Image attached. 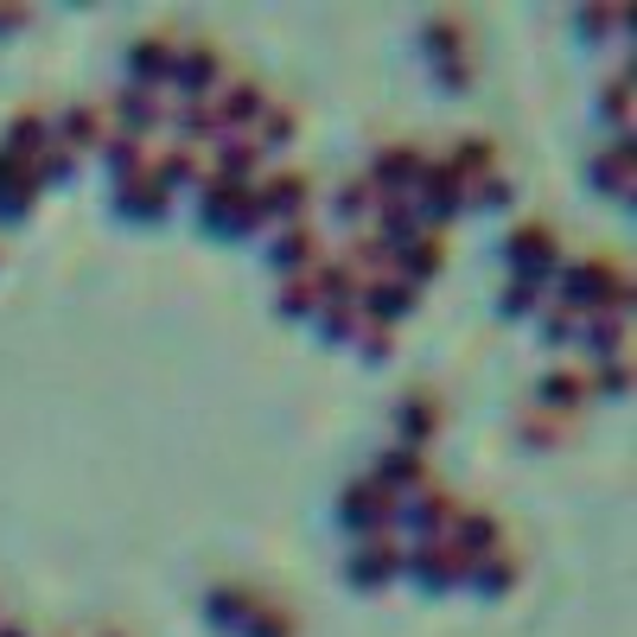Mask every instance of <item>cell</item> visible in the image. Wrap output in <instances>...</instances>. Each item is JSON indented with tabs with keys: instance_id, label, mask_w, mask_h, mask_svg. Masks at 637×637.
Wrapping results in <instances>:
<instances>
[{
	"instance_id": "6da1fadb",
	"label": "cell",
	"mask_w": 637,
	"mask_h": 637,
	"mask_svg": "<svg viewBox=\"0 0 637 637\" xmlns=\"http://www.w3.org/2000/svg\"><path fill=\"white\" fill-rule=\"evenodd\" d=\"M345 516H351V523H363V530H382V523L395 516V491H389L382 479L351 484V491H345Z\"/></svg>"
},
{
	"instance_id": "7a4b0ae2",
	"label": "cell",
	"mask_w": 637,
	"mask_h": 637,
	"mask_svg": "<svg viewBox=\"0 0 637 637\" xmlns=\"http://www.w3.org/2000/svg\"><path fill=\"white\" fill-rule=\"evenodd\" d=\"M408 561H414L428 581H453V574H472V555H465L459 542H421V548H414Z\"/></svg>"
},
{
	"instance_id": "3957f363",
	"label": "cell",
	"mask_w": 637,
	"mask_h": 637,
	"mask_svg": "<svg viewBox=\"0 0 637 637\" xmlns=\"http://www.w3.org/2000/svg\"><path fill=\"white\" fill-rule=\"evenodd\" d=\"M210 109H217V127H249V122H261L268 96H261L255 83H229L224 102H210Z\"/></svg>"
},
{
	"instance_id": "277c9868",
	"label": "cell",
	"mask_w": 637,
	"mask_h": 637,
	"mask_svg": "<svg viewBox=\"0 0 637 637\" xmlns=\"http://www.w3.org/2000/svg\"><path fill=\"white\" fill-rule=\"evenodd\" d=\"M377 192L382 198H395V185L402 178H421V147H382V160H377Z\"/></svg>"
},
{
	"instance_id": "5b68a950",
	"label": "cell",
	"mask_w": 637,
	"mask_h": 637,
	"mask_svg": "<svg viewBox=\"0 0 637 637\" xmlns=\"http://www.w3.org/2000/svg\"><path fill=\"white\" fill-rule=\"evenodd\" d=\"M173 64L185 71V83H192V90H204V83H217V76H224V51H217V45H185Z\"/></svg>"
},
{
	"instance_id": "8992f818",
	"label": "cell",
	"mask_w": 637,
	"mask_h": 637,
	"mask_svg": "<svg viewBox=\"0 0 637 637\" xmlns=\"http://www.w3.org/2000/svg\"><path fill=\"white\" fill-rule=\"evenodd\" d=\"M306 198H312V178H306V173H275V178H268V192H261V204L294 210V217L306 210Z\"/></svg>"
},
{
	"instance_id": "52a82bcc",
	"label": "cell",
	"mask_w": 637,
	"mask_h": 637,
	"mask_svg": "<svg viewBox=\"0 0 637 637\" xmlns=\"http://www.w3.org/2000/svg\"><path fill=\"white\" fill-rule=\"evenodd\" d=\"M395 561H408V555L389 542V535H377V542H363V548H357L351 567L363 574V581H382V574H395Z\"/></svg>"
},
{
	"instance_id": "ba28073f",
	"label": "cell",
	"mask_w": 637,
	"mask_h": 637,
	"mask_svg": "<svg viewBox=\"0 0 637 637\" xmlns=\"http://www.w3.org/2000/svg\"><path fill=\"white\" fill-rule=\"evenodd\" d=\"M408 306H414V280L389 275V280L370 287V312H377V319H395V312H408Z\"/></svg>"
},
{
	"instance_id": "9c48e42d",
	"label": "cell",
	"mask_w": 637,
	"mask_h": 637,
	"mask_svg": "<svg viewBox=\"0 0 637 637\" xmlns=\"http://www.w3.org/2000/svg\"><path fill=\"white\" fill-rule=\"evenodd\" d=\"M275 255L287 261V268H312V261H319V229H312V224H294L287 236H280Z\"/></svg>"
},
{
	"instance_id": "30bf717a",
	"label": "cell",
	"mask_w": 637,
	"mask_h": 637,
	"mask_svg": "<svg viewBox=\"0 0 637 637\" xmlns=\"http://www.w3.org/2000/svg\"><path fill=\"white\" fill-rule=\"evenodd\" d=\"M421 185H428L433 210H459V198H465V185H459L453 166H421Z\"/></svg>"
},
{
	"instance_id": "8fae6325",
	"label": "cell",
	"mask_w": 637,
	"mask_h": 637,
	"mask_svg": "<svg viewBox=\"0 0 637 637\" xmlns=\"http://www.w3.org/2000/svg\"><path fill=\"white\" fill-rule=\"evenodd\" d=\"M382 479L389 484H421L428 479V459L414 453V446H389V453H382Z\"/></svg>"
},
{
	"instance_id": "7c38bea8",
	"label": "cell",
	"mask_w": 637,
	"mask_h": 637,
	"mask_svg": "<svg viewBox=\"0 0 637 637\" xmlns=\"http://www.w3.org/2000/svg\"><path fill=\"white\" fill-rule=\"evenodd\" d=\"M491 535H497V523H491V510H459V516H453V542L465 548V555H472V548H484Z\"/></svg>"
},
{
	"instance_id": "4fadbf2b",
	"label": "cell",
	"mask_w": 637,
	"mask_h": 637,
	"mask_svg": "<svg viewBox=\"0 0 637 637\" xmlns=\"http://www.w3.org/2000/svg\"><path fill=\"white\" fill-rule=\"evenodd\" d=\"M255 166H261V141H229V147H224V160H217L210 173L236 185V178H243V173H255Z\"/></svg>"
},
{
	"instance_id": "5bb4252c",
	"label": "cell",
	"mask_w": 637,
	"mask_h": 637,
	"mask_svg": "<svg viewBox=\"0 0 637 637\" xmlns=\"http://www.w3.org/2000/svg\"><path fill=\"white\" fill-rule=\"evenodd\" d=\"M433 268H440V236H433V229L428 236H408L402 243V280L408 275H433Z\"/></svg>"
},
{
	"instance_id": "9a60e30c",
	"label": "cell",
	"mask_w": 637,
	"mask_h": 637,
	"mask_svg": "<svg viewBox=\"0 0 637 637\" xmlns=\"http://www.w3.org/2000/svg\"><path fill=\"white\" fill-rule=\"evenodd\" d=\"M115 109H122L134 127H147V122H160V115H166V102L153 96V90H141V83H134V90H122V96H115Z\"/></svg>"
},
{
	"instance_id": "2e32d148",
	"label": "cell",
	"mask_w": 637,
	"mask_h": 637,
	"mask_svg": "<svg viewBox=\"0 0 637 637\" xmlns=\"http://www.w3.org/2000/svg\"><path fill=\"white\" fill-rule=\"evenodd\" d=\"M127 204H134V210H160V204H166V185H160V173H153V166L127 173Z\"/></svg>"
},
{
	"instance_id": "e0dca14e",
	"label": "cell",
	"mask_w": 637,
	"mask_h": 637,
	"mask_svg": "<svg viewBox=\"0 0 637 637\" xmlns=\"http://www.w3.org/2000/svg\"><path fill=\"white\" fill-rule=\"evenodd\" d=\"M64 134H71V141H109V109H71V115H64Z\"/></svg>"
},
{
	"instance_id": "ac0fdd59",
	"label": "cell",
	"mask_w": 637,
	"mask_h": 637,
	"mask_svg": "<svg viewBox=\"0 0 637 637\" xmlns=\"http://www.w3.org/2000/svg\"><path fill=\"white\" fill-rule=\"evenodd\" d=\"M370 198H382L370 173H363V178H345V192H338V210H345V217H363V210H370Z\"/></svg>"
},
{
	"instance_id": "d6986e66",
	"label": "cell",
	"mask_w": 637,
	"mask_h": 637,
	"mask_svg": "<svg viewBox=\"0 0 637 637\" xmlns=\"http://www.w3.org/2000/svg\"><path fill=\"white\" fill-rule=\"evenodd\" d=\"M593 345H599V351L625 345V306H599V319H593Z\"/></svg>"
},
{
	"instance_id": "ffe728a7",
	"label": "cell",
	"mask_w": 637,
	"mask_h": 637,
	"mask_svg": "<svg viewBox=\"0 0 637 637\" xmlns=\"http://www.w3.org/2000/svg\"><path fill=\"white\" fill-rule=\"evenodd\" d=\"M134 64L153 76H166L173 71V39H141V45H134Z\"/></svg>"
},
{
	"instance_id": "44dd1931",
	"label": "cell",
	"mask_w": 637,
	"mask_h": 637,
	"mask_svg": "<svg viewBox=\"0 0 637 637\" xmlns=\"http://www.w3.org/2000/svg\"><path fill=\"white\" fill-rule=\"evenodd\" d=\"M548 249H555V243H548V229H542V224H530V229H516V236H510V255H523V261H548Z\"/></svg>"
},
{
	"instance_id": "7402d4cb",
	"label": "cell",
	"mask_w": 637,
	"mask_h": 637,
	"mask_svg": "<svg viewBox=\"0 0 637 637\" xmlns=\"http://www.w3.org/2000/svg\"><path fill=\"white\" fill-rule=\"evenodd\" d=\"M453 516H459V510H453V497H440V491H433L428 504L414 510V523H421V530H428V535H440V530H453Z\"/></svg>"
},
{
	"instance_id": "603a6c76",
	"label": "cell",
	"mask_w": 637,
	"mask_h": 637,
	"mask_svg": "<svg viewBox=\"0 0 637 637\" xmlns=\"http://www.w3.org/2000/svg\"><path fill=\"white\" fill-rule=\"evenodd\" d=\"M178 127H185V134H217V109H210V96L185 102V109H178Z\"/></svg>"
},
{
	"instance_id": "cb8c5ba5",
	"label": "cell",
	"mask_w": 637,
	"mask_h": 637,
	"mask_svg": "<svg viewBox=\"0 0 637 637\" xmlns=\"http://www.w3.org/2000/svg\"><path fill=\"white\" fill-rule=\"evenodd\" d=\"M484 166H491V141H484V134H472V141L453 147V173H484Z\"/></svg>"
},
{
	"instance_id": "d4e9b609",
	"label": "cell",
	"mask_w": 637,
	"mask_h": 637,
	"mask_svg": "<svg viewBox=\"0 0 637 637\" xmlns=\"http://www.w3.org/2000/svg\"><path fill=\"white\" fill-rule=\"evenodd\" d=\"M13 147H45V115L39 109H25V115H13Z\"/></svg>"
},
{
	"instance_id": "484cf974",
	"label": "cell",
	"mask_w": 637,
	"mask_h": 637,
	"mask_svg": "<svg viewBox=\"0 0 637 637\" xmlns=\"http://www.w3.org/2000/svg\"><path fill=\"white\" fill-rule=\"evenodd\" d=\"M542 395H548V402H581V395H586V377H574V370H555V377L542 382Z\"/></svg>"
},
{
	"instance_id": "4316f807",
	"label": "cell",
	"mask_w": 637,
	"mask_h": 637,
	"mask_svg": "<svg viewBox=\"0 0 637 637\" xmlns=\"http://www.w3.org/2000/svg\"><path fill=\"white\" fill-rule=\"evenodd\" d=\"M249 631H255V637H294V618H287L280 606H261V612H255Z\"/></svg>"
},
{
	"instance_id": "83f0119b",
	"label": "cell",
	"mask_w": 637,
	"mask_h": 637,
	"mask_svg": "<svg viewBox=\"0 0 637 637\" xmlns=\"http://www.w3.org/2000/svg\"><path fill=\"white\" fill-rule=\"evenodd\" d=\"M280 306H287V312H306V306H319V294H312V280H306V275H294L287 287H280Z\"/></svg>"
},
{
	"instance_id": "f1b7e54d",
	"label": "cell",
	"mask_w": 637,
	"mask_h": 637,
	"mask_svg": "<svg viewBox=\"0 0 637 637\" xmlns=\"http://www.w3.org/2000/svg\"><path fill=\"white\" fill-rule=\"evenodd\" d=\"M479 581H484V586H504V581H516V555H504V548H497V555H484Z\"/></svg>"
},
{
	"instance_id": "f546056e",
	"label": "cell",
	"mask_w": 637,
	"mask_h": 637,
	"mask_svg": "<svg viewBox=\"0 0 637 637\" xmlns=\"http://www.w3.org/2000/svg\"><path fill=\"white\" fill-rule=\"evenodd\" d=\"M109 160H115V166H127V173H141V166H147L134 134H115V141H109Z\"/></svg>"
},
{
	"instance_id": "4dcf8cb0",
	"label": "cell",
	"mask_w": 637,
	"mask_h": 637,
	"mask_svg": "<svg viewBox=\"0 0 637 637\" xmlns=\"http://www.w3.org/2000/svg\"><path fill=\"white\" fill-rule=\"evenodd\" d=\"M402 428H414V433L433 428V395H414V402H402Z\"/></svg>"
},
{
	"instance_id": "1f68e13d",
	"label": "cell",
	"mask_w": 637,
	"mask_h": 637,
	"mask_svg": "<svg viewBox=\"0 0 637 637\" xmlns=\"http://www.w3.org/2000/svg\"><path fill=\"white\" fill-rule=\"evenodd\" d=\"M357 338H363L370 351H389V319H377V312H363V319H357Z\"/></svg>"
},
{
	"instance_id": "d6a6232c",
	"label": "cell",
	"mask_w": 637,
	"mask_h": 637,
	"mask_svg": "<svg viewBox=\"0 0 637 637\" xmlns=\"http://www.w3.org/2000/svg\"><path fill=\"white\" fill-rule=\"evenodd\" d=\"M599 173H606V178H618V192H631V147H612Z\"/></svg>"
},
{
	"instance_id": "836d02e7",
	"label": "cell",
	"mask_w": 637,
	"mask_h": 637,
	"mask_svg": "<svg viewBox=\"0 0 637 637\" xmlns=\"http://www.w3.org/2000/svg\"><path fill=\"white\" fill-rule=\"evenodd\" d=\"M261 127H268V141H287V134H294V115H287V109H261Z\"/></svg>"
},
{
	"instance_id": "e575fe53",
	"label": "cell",
	"mask_w": 637,
	"mask_h": 637,
	"mask_svg": "<svg viewBox=\"0 0 637 637\" xmlns=\"http://www.w3.org/2000/svg\"><path fill=\"white\" fill-rule=\"evenodd\" d=\"M453 39H459V20H433V25H428V45L453 51Z\"/></svg>"
},
{
	"instance_id": "d590c367",
	"label": "cell",
	"mask_w": 637,
	"mask_h": 637,
	"mask_svg": "<svg viewBox=\"0 0 637 637\" xmlns=\"http://www.w3.org/2000/svg\"><path fill=\"white\" fill-rule=\"evenodd\" d=\"M210 606L224 612V618H236V606H243V586H217V593H210Z\"/></svg>"
},
{
	"instance_id": "8d00e7d4",
	"label": "cell",
	"mask_w": 637,
	"mask_h": 637,
	"mask_svg": "<svg viewBox=\"0 0 637 637\" xmlns=\"http://www.w3.org/2000/svg\"><path fill=\"white\" fill-rule=\"evenodd\" d=\"M523 428H530L535 440H548V433H555V421H548V414H523Z\"/></svg>"
},
{
	"instance_id": "74e56055",
	"label": "cell",
	"mask_w": 637,
	"mask_h": 637,
	"mask_svg": "<svg viewBox=\"0 0 637 637\" xmlns=\"http://www.w3.org/2000/svg\"><path fill=\"white\" fill-rule=\"evenodd\" d=\"M0 637H25V631H20V625H0Z\"/></svg>"
}]
</instances>
